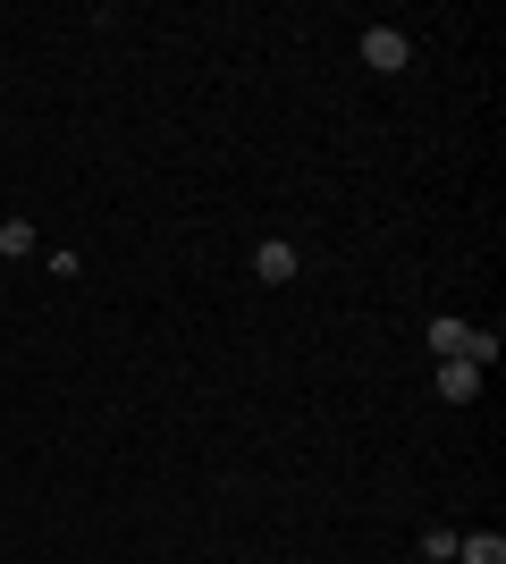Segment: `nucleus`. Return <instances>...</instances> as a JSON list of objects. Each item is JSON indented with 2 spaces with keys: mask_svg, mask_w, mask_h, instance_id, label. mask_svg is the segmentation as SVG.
Returning <instances> with one entry per match:
<instances>
[{
  "mask_svg": "<svg viewBox=\"0 0 506 564\" xmlns=\"http://www.w3.org/2000/svg\"><path fill=\"white\" fill-rule=\"evenodd\" d=\"M422 337H431V354H439V362H456V354H464V337H473V329H464V321H448V312H439V321H431V329H422Z\"/></svg>",
  "mask_w": 506,
  "mask_h": 564,
  "instance_id": "3",
  "label": "nucleus"
},
{
  "mask_svg": "<svg viewBox=\"0 0 506 564\" xmlns=\"http://www.w3.org/2000/svg\"><path fill=\"white\" fill-rule=\"evenodd\" d=\"M0 253H9V261L34 253V228H25V219H9V228H0Z\"/></svg>",
  "mask_w": 506,
  "mask_h": 564,
  "instance_id": "6",
  "label": "nucleus"
},
{
  "mask_svg": "<svg viewBox=\"0 0 506 564\" xmlns=\"http://www.w3.org/2000/svg\"><path fill=\"white\" fill-rule=\"evenodd\" d=\"M456 564H506V540L498 531H473V540H456Z\"/></svg>",
  "mask_w": 506,
  "mask_h": 564,
  "instance_id": "4",
  "label": "nucleus"
},
{
  "mask_svg": "<svg viewBox=\"0 0 506 564\" xmlns=\"http://www.w3.org/2000/svg\"><path fill=\"white\" fill-rule=\"evenodd\" d=\"M439 397H448V404H473V397H482V371H473V362H439Z\"/></svg>",
  "mask_w": 506,
  "mask_h": 564,
  "instance_id": "2",
  "label": "nucleus"
},
{
  "mask_svg": "<svg viewBox=\"0 0 506 564\" xmlns=\"http://www.w3.org/2000/svg\"><path fill=\"white\" fill-rule=\"evenodd\" d=\"M254 270H262L270 286H288V279H295V245H262V253H254Z\"/></svg>",
  "mask_w": 506,
  "mask_h": 564,
  "instance_id": "5",
  "label": "nucleus"
},
{
  "mask_svg": "<svg viewBox=\"0 0 506 564\" xmlns=\"http://www.w3.org/2000/svg\"><path fill=\"white\" fill-rule=\"evenodd\" d=\"M406 59H413V34H397V25H372V34H363V68L397 76Z\"/></svg>",
  "mask_w": 506,
  "mask_h": 564,
  "instance_id": "1",
  "label": "nucleus"
}]
</instances>
